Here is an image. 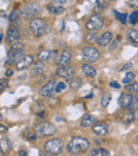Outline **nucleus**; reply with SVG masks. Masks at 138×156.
Masks as SVG:
<instances>
[{
	"mask_svg": "<svg viewBox=\"0 0 138 156\" xmlns=\"http://www.w3.org/2000/svg\"><path fill=\"white\" fill-rule=\"evenodd\" d=\"M90 148V142L83 137H72L66 146V151L69 154L77 155V154L85 153Z\"/></svg>",
	"mask_w": 138,
	"mask_h": 156,
	"instance_id": "f257e3e1",
	"label": "nucleus"
},
{
	"mask_svg": "<svg viewBox=\"0 0 138 156\" xmlns=\"http://www.w3.org/2000/svg\"><path fill=\"white\" fill-rule=\"evenodd\" d=\"M34 131L36 133L37 136L39 137H48L52 136L56 133V127L53 123H51L49 121H41L37 122L36 124L34 125Z\"/></svg>",
	"mask_w": 138,
	"mask_h": 156,
	"instance_id": "f03ea898",
	"label": "nucleus"
},
{
	"mask_svg": "<svg viewBox=\"0 0 138 156\" xmlns=\"http://www.w3.org/2000/svg\"><path fill=\"white\" fill-rule=\"evenodd\" d=\"M118 104L123 110H134L138 108V98L131 93H124L118 99Z\"/></svg>",
	"mask_w": 138,
	"mask_h": 156,
	"instance_id": "7ed1b4c3",
	"label": "nucleus"
},
{
	"mask_svg": "<svg viewBox=\"0 0 138 156\" xmlns=\"http://www.w3.org/2000/svg\"><path fill=\"white\" fill-rule=\"evenodd\" d=\"M64 143L61 138H53L47 140L44 146V150L49 155H58L63 151Z\"/></svg>",
	"mask_w": 138,
	"mask_h": 156,
	"instance_id": "20e7f679",
	"label": "nucleus"
},
{
	"mask_svg": "<svg viewBox=\"0 0 138 156\" xmlns=\"http://www.w3.org/2000/svg\"><path fill=\"white\" fill-rule=\"evenodd\" d=\"M30 31L32 32V34L36 37H41L43 35L46 34L48 27H47L46 22L41 18H33L30 21Z\"/></svg>",
	"mask_w": 138,
	"mask_h": 156,
	"instance_id": "39448f33",
	"label": "nucleus"
},
{
	"mask_svg": "<svg viewBox=\"0 0 138 156\" xmlns=\"http://www.w3.org/2000/svg\"><path fill=\"white\" fill-rule=\"evenodd\" d=\"M41 12V7H39L38 3L36 2H31L27 3L21 7V15L24 18L30 19V18H33L35 15H37Z\"/></svg>",
	"mask_w": 138,
	"mask_h": 156,
	"instance_id": "423d86ee",
	"label": "nucleus"
},
{
	"mask_svg": "<svg viewBox=\"0 0 138 156\" xmlns=\"http://www.w3.org/2000/svg\"><path fill=\"white\" fill-rule=\"evenodd\" d=\"M82 57L87 63H94L99 60L100 52L98 51V49L94 48V47H84L82 50Z\"/></svg>",
	"mask_w": 138,
	"mask_h": 156,
	"instance_id": "0eeeda50",
	"label": "nucleus"
},
{
	"mask_svg": "<svg viewBox=\"0 0 138 156\" xmlns=\"http://www.w3.org/2000/svg\"><path fill=\"white\" fill-rule=\"evenodd\" d=\"M104 24V21H103V18L99 15H92V17L86 21L85 24V28L89 31H98V30L102 29Z\"/></svg>",
	"mask_w": 138,
	"mask_h": 156,
	"instance_id": "6e6552de",
	"label": "nucleus"
},
{
	"mask_svg": "<svg viewBox=\"0 0 138 156\" xmlns=\"http://www.w3.org/2000/svg\"><path fill=\"white\" fill-rule=\"evenodd\" d=\"M71 52L68 51V50H63L61 53L56 55L55 57V64L58 68H63V67L69 66V64L71 62Z\"/></svg>",
	"mask_w": 138,
	"mask_h": 156,
	"instance_id": "1a4fd4ad",
	"label": "nucleus"
},
{
	"mask_svg": "<svg viewBox=\"0 0 138 156\" xmlns=\"http://www.w3.org/2000/svg\"><path fill=\"white\" fill-rule=\"evenodd\" d=\"M56 76L60 77V78L66 79V80H70L73 78L75 73V69L71 66H67V67H63V68H58L55 71Z\"/></svg>",
	"mask_w": 138,
	"mask_h": 156,
	"instance_id": "9d476101",
	"label": "nucleus"
},
{
	"mask_svg": "<svg viewBox=\"0 0 138 156\" xmlns=\"http://www.w3.org/2000/svg\"><path fill=\"white\" fill-rule=\"evenodd\" d=\"M34 62V57L32 54H26V55L20 60L18 63H16V69L17 70H24L29 68Z\"/></svg>",
	"mask_w": 138,
	"mask_h": 156,
	"instance_id": "9b49d317",
	"label": "nucleus"
},
{
	"mask_svg": "<svg viewBox=\"0 0 138 156\" xmlns=\"http://www.w3.org/2000/svg\"><path fill=\"white\" fill-rule=\"evenodd\" d=\"M56 54H58V52L55 50H41L37 54V59L41 63H45V62H49L56 57Z\"/></svg>",
	"mask_w": 138,
	"mask_h": 156,
	"instance_id": "f8f14e48",
	"label": "nucleus"
},
{
	"mask_svg": "<svg viewBox=\"0 0 138 156\" xmlns=\"http://www.w3.org/2000/svg\"><path fill=\"white\" fill-rule=\"evenodd\" d=\"M19 39H20L19 30L17 29L16 27H14V26H10L7 31V42L9 44H11V43L17 42Z\"/></svg>",
	"mask_w": 138,
	"mask_h": 156,
	"instance_id": "ddd939ff",
	"label": "nucleus"
},
{
	"mask_svg": "<svg viewBox=\"0 0 138 156\" xmlns=\"http://www.w3.org/2000/svg\"><path fill=\"white\" fill-rule=\"evenodd\" d=\"M55 84H56L55 80H50L46 85H44L43 87H41L39 93H41L43 97H50V96L52 95V93L54 91Z\"/></svg>",
	"mask_w": 138,
	"mask_h": 156,
	"instance_id": "4468645a",
	"label": "nucleus"
},
{
	"mask_svg": "<svg viewBox=\"0 0 138 156\" xmlns=\"http://www.w3.org/2000/svg\"><path fill=\"white\" fill-rule=\"evenodd\" d=\"M92 131L98 136H104L108 133V127L105 123H96L92 127Z\"/></svg>",
	"mask_w": 138,
	"mask_h": 156,
	"instance_id": "2eb2a0df",
	"label": "nucleus"
},
{
	"mask_svg": "<svg viewBox=\"0 0 138 156\" xmlns=\"http://www.w3.org/2000/svg\"><path fill=\"white\" fill-rule=\"evenodd\" d=\"M111 40H113V34H111V32L106 31L104 32L103 34L100 35V36H98L97 44L101 47H105L107 46L109 43H111Z\"/></svg>",
	"mask_w": 138,
	"mask_h": 156,
	"instance_id": "dca6fc26",
	"label": "nucleus"
},
{
	"mask_svg": "<svg viewBox=\"0 0 138 156\" xmlns=\"http://www.w3.org/2000/svg\"><path fill=\"white\" fill-rule=\"evenodd\" d=\"M24 55H26V52L24 51V49L18 50V51H9L7 59L10 63H18Z\"/></svg>",
	"mask_w": 138,
	"mask_h": 156,
	"instance_id": "f3484780",
	"label": "nucleus"
},
{
	"mask_svg": "<svg viewBox=\"0 0 138 156\" xmlns=\"http://www.w3.org/2000/svg\"><path fill=\"white\" fill-rule=\"evenodd\" d=\"M96 123H98V120L88 114L83 115V117L81 118V121H80V125L82 127H92V125H94Z\"/></svg>",
	"mask_w": 138,
	"mask_h": 156,
	"instance_id": "a211bd4d",
	"label": "nucleus"
},
{
	"mask_svg": "<svg viewBox=\"0 0 138 156\" xmlns=\"http://www.w3.org/2000/svg\"><path fill=\"white\" fill-rule=\"evenodd\" d=\"M12 150V142L9 138L3 137L0 139V152L2 154H7Z\"/></svg>",
	"mask_w": 138,
	"mask_h": 156,
	"instance_id": "6ab92c4d",
	"label": "nucleus"
},
{
	"mask_svg": "<svg viewBox=\"0 0 138 156\" xmlns=\"http://www.w3.org/2000/svg\"><path fill=\"white\" fill-rule=\"evenodd\" d=\"M82 71L84 73L85 76L87 77V78H94V77L97 76V70L94 68L92 66L88 65V64H83L82 65Z\"/></svg>",
	"mask_w": 138,
	"mask_h": 156,
	"instance_id": "aec40b11",
	"label": "nucleus"
},
{
	"mask_svg": "<svg viewBox=\"0 0 138 156\" xmlns=\"http://www.w3.org/2000/svg\"><path fill=\"white\" fill-rule=\"evenodd\" d=\"M21 137L26 140H28V141H34L37 138V135L34 130L26 129L21 132Z\"/></svg>",
	"mask_w": 138,
	"mask_h": 156,
	"instance_id": "412c9836",
	"label": "nucleus"
},
{
	"mask_svg": "<svg viewBox=\"0 0 138 156\" xmlns=\"http://www.w3.org/2000/svg\"><path fill=\"white\" fill-rule=\"evenodd\" d=\"M47 10L49 11V13L52 15H61L65 12V7L63 5H53V4H49L47 7Z\"/></svg>",
	"mask_w": 138,
	"mask_h": 156,
	"instance_id": "4be33fe9",
	"label": "nucleus"
},
{
	"mask_svg": "<svg viewBox=\"0 0 138 156\" xmlns=\"http://www.w3.org/2000/svg\"><path fill=\"white\" fill-rule=\"evenodd\" d=\"M136 118V113L134 110H126L123 115H122V121L125 124H130L135 120Z\"/></svg>",
	"mask_w": 138,
	"mask_h": 156,
	"instance_id": "5701e85b",
	"label": "nucleus"
},
{
	"mask_svg": "<svg viewBox=\"0 0 138 156\" xmlns=\"http://www.w3.org/2000/svg\"><path fill=\"white\" fill-rule=\"evenodd\" d=\"M126 39L133 44H138V32L134 29H128L126 31Z\"/></svg>",
	"mask_w": 138,
	"mask_h": 156,
	"instance_id": "b1692460",
	"label": "nucleus"
},
{
	"mask_svg": "<svg viewBox=\"0 0 138 156\" xmlns=\"http://www.w3.org/2000/svg\"><path fill=\"white\" fill-rule=\"evenodd\" d=\"M87 156H111L109 152L106 149L103 148H98V149H92L88 153Z\"/></svg>",
	"mask_w": 138,
	"mask_h": 156,
	"instance_id": "393cba45",
	"label": "nucleus"
},
{
	"mask_svg": "<svg viewBox=\"0 0 138 156\" xmlns=\"http://www.w3.org/2000/svg\"><path fill=\"white\" fill-rule=\"evenodd\" d=\"M106 7L107 3L105 1H96V4H94L92 11H94V13H96V15H99L106 9Z\"/></svg>",
	"mask_w": 138,
	"mask_h": 156,
	"instance_id": "a878e982",
	"label": "nucleus"
},
{
	"mask_svg": "<svg viewBox=\"0 0 138 156\" xmlns=\"http://www.w3.org/2000/svg\"><path fill=\"white\" fill-rule=\"evenodd\" d=\"M82 80L80 78H72L69 80V87L73 90H79L82 87Z\"/></svg>",
	"mask_w": 138,
	"mask_h": 156,
	"instance_id": "bb28decb",
	"label": "nucleus"
},
{
	"mask_svg": "<svg viewBox=\"0 0 138 156\" xmlns=\"http://www.w3.org/2000/svg\"><path fill=\"white\" fill-rule=\"evenodd\" d=\"M44 72V64L43 63H37L34 65V67L32 68L31 70V76L32 77H36V76H39L41 73Z\"/></svg>",
	"mask_w": 138,
	"mask_h": 156,
	"instance_id": "cd10ccee",
	"label": "nucleus"
},
{
	"mask_svg": "<svg viewBox=\"0 0 138 156\" xmlns=\"http://www.w3.org/2000/svg\"><path fill=\"white\" fill-rule=\"evenodd\" d=\"M111 101V93H104L101 96V99H100V104H101L102 107H107L108 104Z\"/></svg>",
	"mask_w": 138,
	"mask_h": 156,
	"instance_id": "c85d7f7f",
	"label": "nucleus"
},
{
	"mask_svg": "<svg viewBox=\"0 0 138 156\" xmlns=\"http://www.w3.org/2000/svg\"><path fill=\"white\" fill-rule=\"evenodd\" d=\"M20 16H21V10H19V9H15V10H13L12 12L10 13V15H9V21L10 22H15L17 21V20H19Z\"/></svg>",
	"mask_w": 138,
	"mask_h": 156,
	"instance_id": "c756f323",
	"label": "nucleus"
},
{
	"mask_svg": "<svg viewBox=\"0 0 138 156\" xmlns=\"http://www.w3.org/2000/svg\"><path fill=\"white\" fill-rule=\"evenodd\" d=\"M125 90L128 93H134V95L138 96V83H132L125 86Z\"/></svg>",
	"mask_w": 138,
	"mask_h": 156,
	"instance_id": "7c9ffc66",
	"label": "nucleus"
},
{
	"mask_svg": "<svg viewBox=\"0 0 138 156\" xmlns=\"http://www.w3.org/2000/svg\"><path fill=\"white\" fill-rule=\"evenodd\" d=\"M135 80V74H134L133 72H130V71H128V72L125 73V77H124L123 79H122V83L123 84H132V82Z\"/></svg>",
	"mask_w": 138,
	"mask_h": 156,
	"instance_id": "2f4dec72",
	"label": "nucleus"
},
{
	"mask_svg": "<svg viewBox=\"0 0 138 156\" xmlns=\"http://www.w3.org/2000/svg\"><path fill=\"white\" fill-rule=\"evenodd\" d=\"M24 48V44L19 40H17V42H14V43H11L10 44V51H18V50H22Z\"/></svg>",
	"mask_w": 138,
	"mask_h": 156,
	"instance_id": "473e14b6",
	"label": "nucleus"
},
{
	"mask_svg": "<svg viewBox=\"0 0 138 156\" xmlns=\"http://www.w3.org/2000/svg\"><path fill=\"white\" fill-rule=\"evenodd\" d=\"M97 39H98L97 34L94 33V32H90V33L86 34V36H85V40H86L88 44H94V43H97Z\"/></svg>",
	"mask_w": 138,
	"mask_h": 156,
	"instance_id": "72a5a7b5",
	"label": "nucleus"
},
{
	"mask_svg": "<svg viewBox=\"0 0 138 156\" xmlns=\"http://www.w3.org/2000/svg\"><path fill=\"white\" fill-rule=\"evenodd\" d=\"M128 22L131 24H138V11H134L130 17H128Z\"/></svg>",
	"mask_w": 138,
	"mask_h": 156,
	"instance_id": "f704fd0d",
	"label": "nucleus"
},
{
	"mask_svg": "<svg viewBox=\"0 0 138 156\" xmlns=\"http://www.w3.org/2000/svg\"><path fill=\"white\" fill-rule=\"evenodd\" d=\"M33 108H34V112H35V114L45 110H44V104H43L41 101H35V102H34V104H33Z\"/></svg>",
	"mask_w": 138,
	"mask_h": 156,
	"instance_id": "c9c22d12",
	"label": "nucleus"
},
{
	"mask_svg": "<svg viewBox=\"0 0 138 156\" xmlns=\"http://www.w3.org/2000/svg\"><path fill=\"white\" fill-rule=\"evenodd\" d=\"M67 88V85H66L64 82H58V83L55 84V87H54V91L55 93H62V91H64V90Z\"/></svg>",
	"mask_w": 138,
	"mask_h": 156,
	"instance_id": "e433bc0d",
	"label": "nucleus"
},
{
	"mask_svg": "<svg viewBox=\"0 0 138 156\" xmlns=\"http://www.w3.org/2000/svg\"><path fill=\"white\" fill-rule=\"evenodd\" d=\"M115 14H116L118 20L121 22L122 24H125L126 19H128V14H125V13H118V12H116V11H115Z\"/></svg>",
	"mask_w": 138,
	"mask_h": 156,
	"instance_id": "4c0bfd02",
	"label": "nucleus"
},
{
	"mask_svg": "<svg viewBox=\"0 0 138 156\" xmlns=\"http://www.w3.org/2000/svg\"><path fill=\"white\" fill-rule=\"evenodd\" d=\"M7 86H9V80H7V79H1V80H0V93L7 89Z\"/></svg>",
	"mask_w": 138,
	"mask_h": 156,
	"instance_id": "58836bf2",
	"label": "nucleus"
},
{
	"mask_svg": "<svg viewBox=\"0 0 138 156\" xmlns=\"http://www.w3.org/2000/svg\"><path fill=\"white\" fill-rule=\"evenodd\" d=\"M120 40H121V36H120V35H118L114 42L111 43V46H109V50H115V49L117 48V46H118V44L120 43Z\"/></svg>",
	"mask_w": 138,
	"mask_h": 156,
	"instance_id": "ea45409f",
	"label": "nucleus"
},
{
	"mask_svg": "<svg viewBox=\"0 0 138 156\" xmlns=\"http://www.w3.org/2000/svg\"><path fill=\"white\" fill-rule=\"evenodd\" d=\"M58 100L56 99V98H51V99H49V105H50V107L52 106V107H55V106H58Z\"/></svg>",
	"mask_w": 138,
	"mask_h": 156,
	"instance_id": "a19ab883",
	"label": "nucleus"
},
{
	"mask_svg": "<svg viewBox=\"0 0 138 156\" xmlns=\"http://www.w3.org/2000/svg\"><path fill=\"white\" fill-rule=\"evenodd\" d=\"M109 86L113 88H116V89H120V84L116 81H111V83H109Z\"/></svg>",
	"mask_w": 138,
	"mask_h": 156,
	"instance_id": "79ce46f5",
	"label": "nucleus"
},
{
	"mask_svg": "<svg viewBox=\"0 0 138 156\" xmlns=\"http://www.w3.org/2000/svg\"><path fill=\"white\" fill-rule=\"evenodd\" d=\"M132 67V63H128L125 64V65H123V66L121 67V68L119 69V71H124V70H128V69H130Z\"/></svg>",
	"mask_w": 138,
	"mask_h": 156,
	"instance_id": "37998d69",
	"label": "nucleus"
},
{
	"mask_svg": "<svg viewBox=\"0 0 138 156\" xmlns=\"http://www.w3.org/2000/svg\"><path fill=\"white\" fill-rule=\"evenodd\" d=\"M7 132V127L5 125L0 124V134H4V133Z\"/></svg>",
	"mask_w": 138,
	"mask_h": 156,
	"instance_id": "c03bdc74",
	"label": "nucleus"
},
{
	"mask_svg": "<svg viewBox=\"0 0 138 156\" xmlns=\"http://www.w3.org/2000/svg\"><path fill=\"white\" fill-rule=\"evenodd\" d=\"M128 4L131 7H138V1H128Z\"/></svg>",
	"mask_w": 138,
	"mask_h": 156,
	"instance_id": "a18cd8bd",
	"label": "nucleus"
},
{
	"mask_svg": "<svg viewBox=\"0 0 138 156\" xmlns=\"http://www.w3.org/2000/svg\"><path fill=\"white\" fill-rule=\"evenodd\" d=\"M27 155H28V153L24 149H21L18 151V156H27Z\"/></svg>",
	"mask_w": 138,
	"mask_h": 156,
	"instance_id": "49530a36",
	"label": "nucleus"
},
{
	"mask_svg": "<svg viewBox=\"0 0 138 156\" xmlns=\"http://www.w3.org/2000/svg\"><path fill=\"white\" fill-rule=\"evenodd\" d=\"M37 116H38L39 118H45L46 117V115H47V113L45 112V110H43V112H39V113H37Z\"/></svg>",
	"mask_w": 138,
	"mask_h": 156,
	"instance_id": "de8ad7c7",
	"label": "nucleus"
},
{
	"mask_svg": "<svg viewBox=\"0 0 138 156\" xmlns=\"http://www.w3.org/2000/svg\"><path fill=\"white\" fill-rule=\"evenodd\" d=\"M13 74H14V72H13L12 69H7V70L5 71V77H12Z\"/></svg>",
	"mask_w": 138,
	"mask_h": 156,
	"instance_id": "09e8293b",
	"label": "nucleus"
},
{
	"mask_svg": "<svg viewBox=\"0 0 138 156\" xmlns=\"http://www.w3.org/2000/svg\"><path fill=\"white\" fill-rule=\"evenodd\" d=\"M67 1H58V0H56V1H54V3H58V4H62V3H66Z\"/></svg>",
	"mask_w": 138,
	"mask_h": 156,
	"instance_id": "8fccbe9b",
	"label": "nucleus"
},
{
	"mask_svg": "<svg viewBox=\"0 0 138 156\" xmlns=\"http://www.w3.org/2000/svg\"><path fill=\"white\" fill-rule=\"evenodd\" d=\"M92 96H94V95H92V93H89V95H88V96H85L84 98H86V99H90V98H92Z\"/></svg>",
	"mask_w": 138,
	"mask_h": 156,
	"instance_id": "3c124183",
	"label": "nucleus"
},
{
	"mask_svg": "<svg viewBox=\"0 0 138 156\" xmlns=\"http://www.w3.org/2000/svg\"><path fill=\"white\" fill-rule=\"evenodd\" d=\"M2 37H3V35L1 34V33H0V43L2 42Z\"/></svg>",
	"mask_w": 138,
	"mask_h": 156,
	"instance_id": "603ef678",
	"label": "nucleus"
},
{
	"mask_svg": "<svg viewBox=\"0 0 138 156\" xmlns=\"http://www.w3.org/2000/svg\"><path fill=\"white\" fill-rule=\"evenodd\" d=\"M41 156H51V155H49V154H47V153L46 154L44 153V154H41Z\"/></svg>",
	"mask_w": 138,
	"mask_h": 156,
	"instance_id": "864d4df0",
	"label": "nucleus"
},
{
	"mask_svg": "<svg viewBox=\"0 0 138 156\" xmlns=\"http://www.w3.org/2000/svg\"><path fill=\"white\" fill-rule=\"evenodd\" d=\"M1 120H2V115H1V113H0V122H1Z\"/></svg>",
	"mask_w": 138,
	"mask_h": 156,
	"instance_id": "5fc2aeb1",
	"label": "nucleus"
},
{
	"mask_svg": "<svg viewBox=\"0 0 138 156\" xmlns=\"http://www.w3.org/2000/svg\"><path fill=\"white\" fill-rule=\"evenodd\" d=\"M136 139H137V140H138V136H137V137H136Z\"/></svg>",
	"mask_w": 138,
	"mask_h": 156,
	"instance_id": "6e6d98bb",
	"label": "nucleus"
},
{
	"mask_svg": "<svg viewBox=\"0 0 138 156\" xmlns=\"http://www.w3.org/2000/svg\"><path fill=\"white\" fill-rule=\"evenodd\" d=\"M137 112H138V108H137ZM137 115H138V113H137Z\"/></svg>",
	"mask_w": 138,
	"mask_h": 156,
	"instance_id": "4d7b16f0",
	"label": "nucleus"
},
{
	"mask_svg": "<svg viewBox=\"0 0 138 156\" xmlns=\"http://www.w3.org/2000/svg\"><path fill=\"white\" fill-rule=\"evenodd\" d=\"M4 156H7V155H4Z\"/></svg>",
	"mask_w": 138,
	"mask_h": 156,
	"instance_id": "13d9d810",
	"label": "nucleus"
}]
</instances>
